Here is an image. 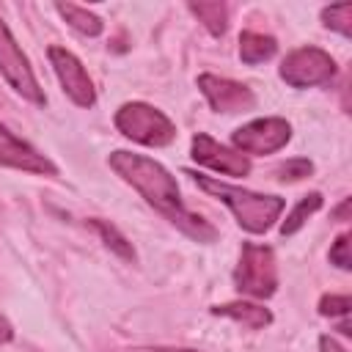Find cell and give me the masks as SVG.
I'll list each match as a JSON object with an SVG mask.
<instances>
[{"instance_id":"obj_1","label":"cell","mask_w":352,"mask_h":352,"mask_svg":"<svg viewBox=\"0 0 352 352\" xmlns=\"http://www.w3.org/2000/svg\"><path fill=\"white\" fill-rule=\"evenodd\" d=\"M110 168L126 182L132 184L160 214H165L179 231H184L187 236L198 239V242H214L217 231L198 217L195 212H190L182 201V192L176 187V179L151 157L143 154H132V151H113L110 154Z\"/></svg>"},{"instance_id":"obj_2","label":"cell","mask_w":352,"mask_h":352,"mask_svg":"<svg viewBox=\"0 0 352 352\" xmlns=\"http://www.w3.org/2000/svg\"><path fill=\"white\" fill-rule=\"evenodd\" d=\"M187 176H192L201 190H206L209 195L220 198L231 209L236 223L245 231H250V234H264L280 217V212H283V198H278V195L250 192V190H242V187H234V184L201 176V173H187Z\"/></svg>"},{"instance_id":"obj_3","label":"cell","mask_w":352,"mask_h":352,"mask_svg":"<svg viewBox=\"0 0 352 352\" xmlns=\"http://www.w3.org/2000/svg\"><path fill=\"white\" fill-rule=\"evenodd\" d=\"M116 126L124 138L143 146H168L176 138L173 121L146 102H126L116 113Z\"/></svg>"},{"instance_id":"obj_4","label":"cell","mask_w":352,"mask_h":352,"mask_svg":"<svg viewBox=\"0 0 352 352\" xmlns=\"http://www.w3.org/2000/svg\"><path fill=\"white\" fill-rule=\"evenodd\" d=\"M234 283L242 294H250L258 300L272 297L278 289V264H275L272 248L245 242L239 264L234 270Z\"/></svg>"},{"instance_id":"obj_5","label":"cell","mask_w":352,"mask_h":352,"mask_svg":"<svg viewBox=\"0 0 352 352\" xmlns=\"http://www.w3.org/2000/svg\"><path fill=\"white\" fill-rule=\"evenodd\" d=\"M0 74L6 77V82L22 99H28L33 104H44L47 102L44 88L38 85V80H36V74H33V69H30L25 52H22V47L11 36L8 25L3 22V16H0Z\"/></svg>"},{"instance_id":"obj_6","label":"cell","mask_w":352,"mask_h":352,"mask_svg":"<svg viewBox=\"0 0 352 352\" xmlns=\"http://www.w3.org/2000/svg\"><path fill=\"white\" fill-rule=\"evenodd\" d=\"M280 77L292 88L324 85L336 77V60L319 47H300V50L289 52L286 60L280 63Z\"/></svg>"},{"instance_id":"obj_7","label":"cell","mask_w":352,"mask_h":352,"mask_svg":"<svg viewBox=\"0 0 352 352\" xmlns=\"http://www.w3.org/2000/svg\"><path fill=\"white\" fill-rule=\"evenodd\" d=\"M289 138H292V126L283 118L270 116V118H256L242 124L231 135V143L242 154H275L289 143Z\"/></svg>"},{"instance_id":"obj_8","label":"cell","mask_w":352,"mask_h":352,"mask_svg":"<svg viewBox=\"0 0 352 352\" xmlns=\"http://www.w3.org/2000/svg\"><path fill=\"white\" fill-rule=\"evenodd\" d=\"M50 63L60 80L63 94L77 104V107H94L96 102V91L94 82L85 72V66L80 63V58L63 47H50Z\"/></svg>"},{"instance_id":"obj_9","label":"cell","mask_w":352,"mask_h":352,"mask_svg":"<svg viewBox=\"0 0 352 352\" xmlns=\"http://www.w3.org/2000/svg\"><path fill=\"white\" fill-rule=\"evenodd\" d=\"M198 88L206 96V102L212 104V110H217V113H245V110H253V104H256L253 91L228 77L201 74Z\"/></svg>"},{"instance_id":"obj_10","label":"cell","mask_w":352,"mask_h":352,"mask_svg":"<svg viewBox=\"0 0 352 352\" xmlns=\"http://www.w3.org/2000/svg\"><path fill=\"white\" fill-rule=\"evenodd\" d=\"M0 165L16 168V170H28V173H41V176H55L58 173L52 160H47L30 143L16 138L6 124H0Z\"/></svg>"},{"instance_id":"obj_11","label":"cell","mask_w":352,"mask_h":352,"mask_svg":"<svg viewBox=\"0 0 352 352\" xmlns=\"http://www.w3.org/2000/svg\"><path fill=\"white\" fill-rule=\"evenodd\" d=\"M192 160L217 173H226V176H248L250 173V160L245 154L231 151L228 146L212 140L204 132H198L192 138Z\"/></svg>"},{"instance_id":"obj_12","label":"cell","mask_w":352,"mask_h":352,"mask_svg":"<svg viewBox=\"0 0 352 352\" xmlns=\"http://www.w3.org/2000/svg\"><path fill=\"white\" fill-rule=\"evenodd\" d=\"M275 50H278V44H275L272 36L253 33V30H245V33L239 36V58H242L245 63H250V66L270 60V58L275 55Z\"/></svg>"},{"instance_id":"obj_13","label":"cell","mask_w":352,"mask_h":352,"mask_svg":"<svg viewBox=\"0 0 352 352\" xmlns=\"http://www.w3.org/2000/svg\"><path fill=\"white\" fill-rule=\"evenodd\" d=\"M212 314L236 319V322H242V324H248V327H253V330L267 327V324L272 322V314H270L267 308H261V305H253V302H228V305H217V308H212Z\"/></svg>"},{"instance_id":"obj_14","label":"cell","mask_w":352,"mask_h":352,"mask_svg":"<svg viewBox=\"0 0 352 352\" xmlns=\"http://www.w3.org/2000/svg\"><path fill=\"white\" fill-rule=\"evenodd\" d=\"M55 11H58L74 30H80L82 36H99L102 28H104V22H102L94 11H88V8H82V6H74V3H55Z\"/></svg>"},{"instance_id":"obj_15","label":"cell","mask_w":352,"mask_h":352,"mask_svg":"<svg viewBox=\"0 0 352 352\" xmlns=\"http://www.w3.org/2000/svg\"><path fill=\"white\" fill-rule=\"evenodd\" d=\"M190 11L206 25V30L212 36H223L226 33V22H228V8L223 3H190Z\"/></svg>"},{"instance_id":"obj_16","label":"cell","mask_w":352,"mask_h":352,"mask_svg":"<svg viewBox=\"0 0 352 352\" xmlns=\"http://www.w3.org/2000/svg\"><path fill=\"white\" fill-rule=\"evenodd\" d=\"M319 206H322V195H319V192L305 195V198H302V201H300V204L292 209V214H289V217L280 223V234H283V236H292L294 231H300V228L305 226V220H308V217H311V214H314Z\"/></svg>"},{"instance_id":"obj_17","label":"cell","mask_w":352,"mask_h":352,"mask_svg":"<svg viewBox=\"0 0 352 352\" xmlns=\"http://www.w3.org/2000/svg\"><path fill=\"white\" fill-rule=\"evenodd\" d=\"M91 226L102 234L104 245H107L113 253H118V256L126 258V261H135V248H132V242H129L116 226H110V223H104V220H91Z\"/></svg>"},{"instance_id":"obj_18","label":"cell","mask_w":352,"mask_h":352,"mask_svg":"<svg viewBox=\"0 0 352 352\" xmlns=\"http://www.w3.org/2000/svg\"><path fill=\"white\" fill-rule=\"evenodd\" d=\"M322 22L330 30L341 33L344 38H349L352 36V3H338V6L322 8Z\"/></svg>"},{"instance_id":"obj_19","label":"cell","mask_w":352,"mask_h":352,"mask_svg":"<svg viewBox=\"0 0 352 352\" xmlns=\"http://www.w3.org/2000/svg\"><path fill=\"white\" fill-rule=\"evenodd\" d=\"M311 170H314L311 160H302V157H297V160H289V162H283V165L278 168V173H280V182H297V179H305Z\"/></svg>"},{"instance_id":"obj_20","label":"cell","mask_w":352,"mask_h":352,"mask_svg":"<svg viewBox=\"0 0 352 352\" xmlns=\"http://www.w3.org/2000/svg\"><path fill=\"white\" fill-rule=\"evenodd\" d=\"M349 308H352V302H349L346 294H327L319 302V314L322 316H346Z\"/></svg>"},{"instance_id":"obj_21","label":"cell","mask_w":352,"mask_h":352,"mask_svg":"<svg viewBox=\"0 0 352 352\" xmlns=\"http://www.w3.org/2000/svg\"><path fill=\"white\" fill-rule=\"evenodd\" d=\"M330 261L338 267V270H349L352 261H349V234H341L333 248H330Z\"/></svg>"},{"instance_id":"obj_22","label":"cell","mask_w":352,"mask_h":352,"mask_svg":"<svg viewBox=\"0 0 352 352\" xmlns=\"http://www.w3.org/2000/svg\"><path fill=\"white\" fill-rule=\"evenodd\" d=\"M319 349H322V352H346V349H344L336 338H330V336H322V338H319Z\"/></svg>"},{"instance_id":"obj_23","label":"cell","mask_w":352,"mask_h":352,"mask_svg":"<svg viewBox=\"0 0 352 352\" xmlns=\"http://www.w3.org/2000/svg\"><path fill=\"white\" fill-rule=\"evenodd\" d=\"M11 336H14V330H11V324H8V319H6V316H0V344H6V341H11Z\"/></svg>"},{"instance_id":"obj_24","label":"cell","mask_w":352,"mask_h":352,"mask_svg":"<svg viewBox=\"0 0 352 352\" xmlns=\"http://www.w3.org/2000/svg\"><path fill=\"white\" fill-rule=\"evenodd\" d=\"M160 352H192V349H160Z\"/></svg>"}]
</instances>
